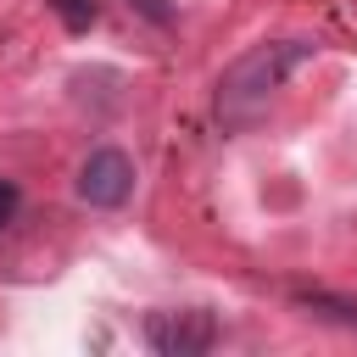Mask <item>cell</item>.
Listing matches in <instances>:
<instances>
[{
  "label": "cell",
  "mask_w": 357,
  "mask_h": 357,
  "mask_svg": "<svg viewBox=\"0 0 357 357\" xmlns=\"http://www.w3.org/2000/svg\"><path fill=\"white\" fill-rule=\"evenodd\" d=\"M307 56H312V39H262L240 61H229L223 78H218V117H223V128H251L268 112L273 89H284V78Z\"/></svg>",
  "instance_id": "6da1fadb"
},
{
  "label": "cell",
  "mask_w": 357,
  "mask_h": 357,
  "mask_svg": "<svg viewBox=\"0 0 357 357\" xmlns=\"http://www.w3.org/2000/svg\"><path fill=\"white\" fill-rule=\"evenodd\" d=\"M296 307H307L312 318H335V324L357 329V301H346V296H324V290H296Z\"/></svg>",
  "instance_id": "277c9868"
},
{
  "label": "cell",
  "mask_w": 357,
  "mask_h": 357,
  "mask_svg": "<svg viewBox=\"0 0 357 357\" xmlns=\"http://www.w3.org/2000/svg\"><path fill=\"white\" fill-rule=\"evenodd\" d=\"M128 6H134L139 17H151L156 28H167V22H173V6H167V0H128Z\"/></svg>",
  "instance_id": "8992f818"
},
{
  "label": "cell",
  "mask_w": 357,
  "mask_h": 357,
  "mask_svg": "<svg viewBox=\"0 0 357 357\" xmlns=\"http://www.w3.org/2000/svg\"><path fill=\"white\" fill-rule=\"evenodd\" d=\"M50 11H56L73 33H84V28L95 22V11H100V6H95V0H50Z\"/></svg>",
  "instance_id": "5b68a950"
},
{
  "label": "cell",
  "mask_w": 357,
  "mask_h": 357,
  "mask_svg": "<svg viewBox=\"0 0 357 357\" xmlns=\"http://www.w3.org/2000/svg\"><path fill=\"white\" fill-rule=\"evenodd\" d=\"M17 201H22V195H17V184H11V178H0V229L17 218Z\"/></svg>",
  "instance_id": "52a82bcc"
},
{
  "label": "cell",
  "mask_w": 357,
  "mask_h": 357,
  "mask_svg": "<svg viewBox=\"0 0 357 357\" xmlns=\"http://www.w3.org/2000/svg\"><path fill=\"white\" fill-rule=\"evenodd\" d=\"M145 340L162 357H201L218 340V318L201 312V307H167V312H151L145 318Z\"/></svg>",
  "instance_id": "7a4b0ae2"
},
{
  "label": "cell",
  "mask_w": 357,
  "mask_h": 357,
  "mask_svg": "<svg viewBox=\"0 0 357 357\" xmlns=\"http://www.w3.org/2000/svg\"><path fill=\"white\" fill-rule=\"evenodd\" d=\"M128 195H134V162H128V151H117V145L89 151L84 167H78V201H89V206H123Z\"/></svg>",
  "instance_id": "3957f363"
}]
</instances>
